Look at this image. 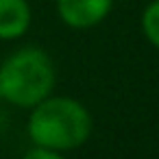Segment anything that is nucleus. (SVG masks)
<instances>
[{"mask_svg": "<svg viewBox=\"0 0 159 159\" xmlns=\"http://www.w3.org/2000/svg\"><path fill=\"white\" fill-rule=\"evenodd\" d=\"M94 129L89 109L70 96H48L31 107L26 133L35 146L59 152L81 148Z\"/></svg>", "mask_w": 159, "mask_h": 159, "instance_id": "1", "label": "nucleus"}, {"mask_svg": "<svg viewBox=\"0 0 159 159\" xmlns=\"http://www.w3.org/2000/svg\"><path fill=\"white\" fill-rule=\"evenodd\" d=\"M55 61L42 48H20L0 63V100L13 107H35L55 92Z\"/></svg>", "mask_w": 159, "mask_h": 159, "instance_id": "2", "label": "nucleus"}, {"mask_svg": "<svg viewBox=\"0 0 159 159\" xmlns=\"http://www.w3.org/2000/svg\"><path fill=\"white\" fill-rule=\"evenodd\" d=\"M113 9V0H57L61 22L74 31L98 26Z\"/></svg>", "mask_w": 159, "mask_h": 159, "instance_id": "3", "label": "nucleus"}, {"mask_svg": "<svg viewBox=\"0 0 159 159\" xmlns=\"http://www.w3.org/2000/svg\"><path fill=\"white\" fill-rule=\"evenodd\" d=\"M31 5L29 0H0V39L13 42L31 29Z\"/></svg>", "mask_w": 159, "mask_h": 159, "instance_id": "4", "label": "nucleus"}, {"mask_svg": "<svg viewBox=\"0 0 159 159\" xmlns=\"http://www.w3.org/2000/svg\"><path fill=\"white\" fill-rule=\"evenodd\" d=\"M139 26H142L146 42H150V46H155L159 50V0H150L144 7Z\"/></svg>", "mask_w": 159, "mask_h": 159, "instance_id": "5", "label": "nucleus"}, {"mask_svg": "<svg viewBox=\"0 0 159 159\" xmlns=\"http://www.w3.org/2000/svg\"><path fill=\"white\" fill-rule=\"evenodd\" d=\"M22 159H66V155L59 152V150H52V148H44V146H35L33 144L24 152Z\"/></svg>", "mask_w": 159, "mask_h": 159, "instance_id": "6", "label": "nucleus"}]
</instances>
